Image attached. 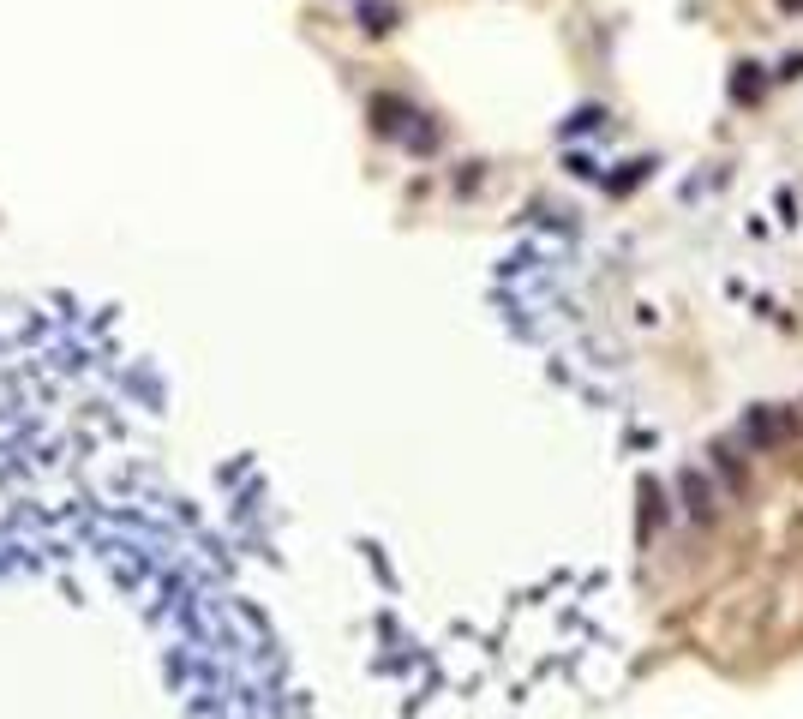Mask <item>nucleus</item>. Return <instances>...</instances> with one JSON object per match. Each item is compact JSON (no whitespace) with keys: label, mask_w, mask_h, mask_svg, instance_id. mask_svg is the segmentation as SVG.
<instances>
[{"label":"nucleus","mask_w":803,"mask_h":719,"mask_svg":"<svg viewBox=\"0 0 803 719\" xmlns=\"http://www.w3.org/2000/svg\"><path fill=\"white\" fill-rule=\"evenodd\" d=\"M756 72H762V66H738V96H756V90H762Z\"/></svg>","instance_id":"nucleus-1"}]
</instances>
